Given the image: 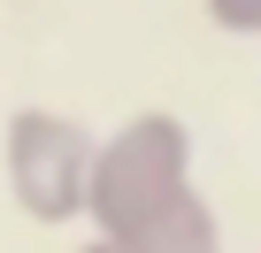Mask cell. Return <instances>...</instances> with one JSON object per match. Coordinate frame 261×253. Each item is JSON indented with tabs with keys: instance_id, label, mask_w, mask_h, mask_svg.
<instances>
[{
	"instance_id": "cell-2",
	"label": "cell",
	"mask_w": 261,
	"mask_h": 253,
	"mask_svg": "<svg viewBox=\"0 0 261 253\" xmlns=\"http://www.w3.org/2000/svg\"><path fill=\"white\" fill-rule=\"evenodd\" d=\"M92 154H100V138L85 131L77 115H62V107L8 115V138H0L16 207L31 222H46V230L85 222V207H92Z\"/></svg>"
},
{
	"instance_id": "cell-4",
	"label": "cell",
	"mask_w": 261,
	"mask_h": 253,
	"mask_svg": "<svg viewBox=\"0 0 261 253\" xmlns=\"http://www.w3.org/2000/svg\"><path fill=\"white\" fill-rule=\"evenodd\" d=\"M77 253H123V245H115V238H85Z\"/></svg>"
},
{
	"instance_id": "cell-1",
	"label": "cell",
	"mask_w": 261,
	"mask_h": 253,
	"mask_svg": "<svg viewBox=\"0 0 261 253\" xmlns=\"http://www.w3.org/2000/svg\"><path fill=\"white\" fill-rule=\"evenodd\" d=\"M85 222L123 253H223L215 207L192 184V131L177 115L146 107L100 138Z\"/></svg>"
},
{
	"instance_id": "cell-3",
	"label": "cell",
	"mask_w": 261,
	"mask_h": 253,
	"mask_svg": "<svg viewBox=\"0 0 261 253\" xmlns=\"http://www.w3.org/2000/svg\"><path fill=\"white\" fill-rule=\"evenodd\" d=\"M207 23L230 39H261V0H207Z\"/></svg>"
}]
</instances>
